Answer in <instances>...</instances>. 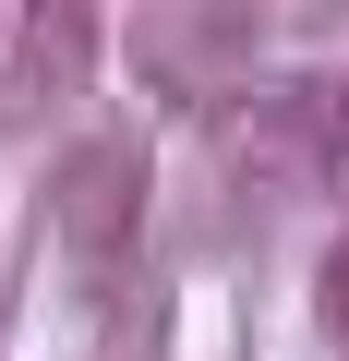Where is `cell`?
Wrapping results in <instances>:
<instances>
[{"label":"cell","instance_id":"6da1fadb","mask_svg":"<svg viewBox=\"0 0 349 361\" xmlns=\"http://www.w3.org/2000/svg\"><path fill=\"white\" fill-rule=\"evenodd\" d=\"M133 205H145V157H133V145H85V157H61V229H73L85 253H109V241L133 229Z\"/></svg>","mask_w":349,"mask_h":361},{"label":"cell","instance_id":"7a4b0ae2","mask_svg":"<svg viewBox=\"0 0 349 361\" xmlns=\"http://www.w3.org/2000/svg\"><path fill=\"white\" fill-rule=\"evenodd\" d=\"M277 109H289L301 169L325 180V193H349V73H289V85H277Z\"/></svg>","mask_w":349,"mask_h":361}]
</instances>
